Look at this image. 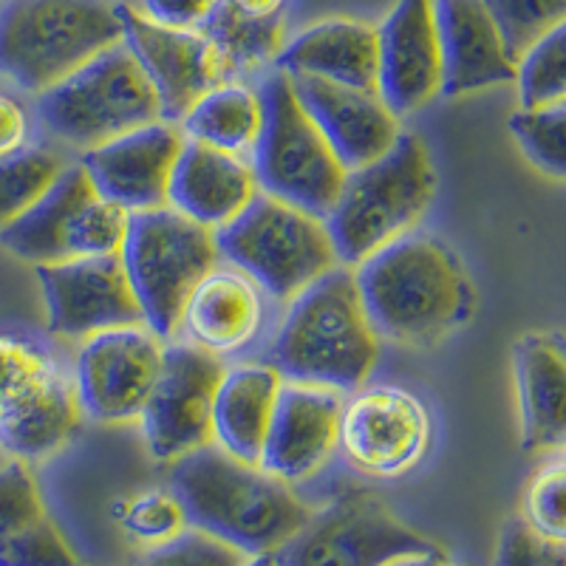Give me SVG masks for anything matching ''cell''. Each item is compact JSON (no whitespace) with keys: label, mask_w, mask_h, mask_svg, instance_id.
Masks as SVG:
<instances>
[{"label":"cell","mask_w":566,"mask_h":566,"mask_svg":"<svg viewBox=\"0 0 566 566\" xmlns=\"http://www.w3.org/2000/svg\"><path fill=\"white\" fill-rule=\"evenodd\" d=\"M380 340L433 346L473 315V290L457 252L437 235L408 232L354 270Z\"/></svg>","instance_id":"6da1fadb"},{"label":"cell","mask_w":566,"mask_h":566,"mask_svg":"<svg viewBox=\"0 0 566 566\" xmlns=\"http://www.w3.org/2000/svg\"><path fill=\"white\" fill-rule=\"evenodd\" d=\"M221 357L190 346H170L139 422L150 457L176 462L212 442V402L224 377Z\"/></svg>","instance_id":"4fadbf2b"},{"label":"cell","mask_w":566,"mask_h":566,"mask_svg":"<svg viewBox=\"0 0 566 566\" xmlns=\"http://www.w3.org/2000/svg\"><path fill=\"white\" fill-rule=\"evenodd\" d=\"M343 397L332 388L283 380L258 468L283 484L315 476L337 451Z\"/></svg>","instance_id":"ffe728a7"},{"label":"cell","mask_w":566,"mask_h":566,"mask_svg":"<svg viewBox=\"0 0 566 566\" xmlns=\"http://www.w3.org/2000/svg\"><path fill=\"white\" fill-rule=\"evenodd\" d=\"M29 134L27 111L18 99L0 94V156L12 154V150L23 148Z\"/></svg>","instance_id":"f35d334b"},{"label":"cell","mask_w":566,"mask_h":566,"mask_svg":"<svg viewBox=\"0 0 566 566\" xmlns=\"http://www.w3.org/2000/svg\"><path fill=\"white\" fill-rule=\"evenodd\" d=\"M250 555L230 547L227 541L205 533V530L185 527L165 544L145 549L136 566H247Z\"/></svg>","instance_id":"e575fe53"},{"label":"cell","mask_w":566,"mask_h":566,"mask_svg":"<svg viewBox=\"0 0 566 566\" xmlns=\"http://www.w3.org/2000/svg\"><path fill=\"white\" fill-rule=\"evenodd\" d=\"M221 0H139V12L159 27L201 29Z\"/></svg>","instance_id":"74e56055"},{"label":"cell","mask_w":566,"mask_h":566,"mask_svg":"<svg viewBox=\"0 0 566 566\" xmlns=\"http://www.w3.org/2000/svg\"><path fill=\"white\" fill-rule=\"evenodd\" d=\"M442 553L371 493H346L312 510L301 530L272 553L275 566H391L411 555Z\"/></svg>","instance_id":"7c38bea8"},{"label":"cell","mask_w":566,"mask_h":566,"mask_svg":"<svg viewBox=\"0 0 566 566\" xmlns=\"http://www.w3.org/2000/svg\"><path fill=\"white\" fill-rule=\"evenodd\" d=\"M564 493H566V470L558 457L547 462L533 476L524 493V513L522 518L538 535L549 541H564L566 544V513H564Z\"/></svg>","instance_id":"d590c367"},{"label":"cell","mask_w":566,"mask_h":566,"mask_svg":"<svg viewBox=\"0 0 566 566\" xmlns=\"http://www.w3.org/2000/svg\"><path fill=\"white\" fill-rule=\"evenodd\" d=\"M179 125L187 142H199L232 156H247L255 148L264 125V103L250 85L216 83L181 116Z\"/></svg>","instance_id":"83f0119b"},{"label":"cell","mask_w":566,"mask_h":566,"mask_svg":"<svg viewBox=\"0 0 566 566\" xmlns=\"http://www.w3.org/2000/svg\"><path fill=\"white\" fill-rule=\"evenodd\" d=\"M297 99L321 128L328 148L346 170H357L399 139V116L371 91L346 88L312 77H290Z\"/></svg>","instance_id":"44dd1931"},{"label":"cell","mask_w":566,"mask_h":566,"mask_svg":"<svg viewBox=\"0 0 566 566\" xmlns=\"http://www.w3.org/2000/svg\"><path fill=\"white\" fill-rule=\"evenodd\" d=\"M38 116L54 139L88 150L142 125L159 123L161 108L128 45L116 43L38 94Z\"/></svg>","instance_id":"ba28073f"},{"label":"cell","mask_w":566,"mask_h":566,"mask_svg":"<svg viewBox=\"0 0 566 566\" xmlns=\"http://www.w3.org/2000/svg\"><path fill=\"white\" fill-rule=\"evenodd\" d=\"M74 380L40 346L0 335V448L18 462L57 453L80 428Z\"/></svg>","instance_id":"8fae6325"},{"label":"cell","mask_w":566,"mask_h":566,"mask_svg":"<svg viewBox=\"0 0 566 566\" xmlns=\"http://www.w3.org/2000/svg\"><path fill=\"white\" fill-rule=\"evenodd\" d=\"M247 566H275V558L272 555H255V558L247 560Z\"/></svg>","instance_id":"b9f144b4"},{"label":"cell","mask_w":566,"mask_h":566,"mask_svg":"<svg viewBox=\"0 0 566 566\" xmlns=\"http://www.w3.org/2000/svg\"><path fill=\"white\" fill-rule=\"evenodd\" d=\"M504 49L518 63L527 49L564 27L566 0H482Z\"/></svg>","instance_id":"f546056e"},{"label":"cell","mask_w":566,"mask_h":566,"mask_svg":"<svg viewBox=\"0 0 566 566\" xmlns=\"http://www.w3.org/2000/svg\"><path fill=\"white\" fill-rule=\"evenodd\" d=\"M448 555L444 553H431V555H411V558H402L391 566H442Z\"/></svg>","instance_id":"60d3db41"},{"label":"cell","mask_w":566,"mask_h":566,"mask_svg":"<svg viewBox=\"0 0 566 566\" xmlns=\"http://www.w3.org/2000/svg\"><path fill=\"white\" fill-rule=\"evenodd\" d=\"M380 357V337L363 306L352 266H335L290 301L272 343L283 380L360 391Z\"/></svg>","instance_id":"3957f363"},{"label":"cell","mask_w":566,"mask_h":566,"mask_svg":"<svg viewBox=\"0 0 566 566\" xmlns=\"http://www.w3.org/2000/svg\"><path fill=\"white\" fill-rule=\"evenodd\" d=\"M433 14L442 49L444 97L513 83L515 63L482 0H433Z\"/></svg>","instance_id":"7402d4cb"},{"label":"cell","mask_w":566,"mask_h":566,"mask_svg":"<svg viewBox=\"0 0 566 566\" xmlns=\"http://www.w3.org/2000/svg\"><path fill=\"white\" fill-rule=\"evenodd\" d=\"M119 258L145 326L165 340L179 332L187 297L212 266H219L221 255L216 230L196 224L174 207H156L130 212Z\"/></svg>","instance_id":"52a82bcc"},{"label":"cell","mask_w":566,"mask_h":566,"mask_svg":"<svg viewBox=\"0 0 566 566\" xmlns=\"http://www.w3.org/2000/svg\"><path fill=\"white\" fill-rule=\"evenodd\" d=\"M123 43L114 0H0V77L43 94Z\"/></svg>","instance_id":"5b68a950"},{"label":"cell","mask_w":566,"mask_h":566,"mask_svg":"<svg viewBox=\"0 0 566 566\" xmlns=\"http://www.w3.org/2000/svg\"><path fill=\"white\" fill-rule=\"evenodd\" d=\"M566 108L564 103L544 108H522L510 116V130L527 159L544 174L564 179L566 170Z\"/></svg>","instance_id":"1f68e13d"},{"label":"cell","mask_w":566,"mask_h":566,"mask_svg":"<svg viewBox=\"0 0 566 566\" xmlns=\"http://www.w3.org/2000/svg\"><path fill=\"white\" fill-rule=\"evenodd\" d=\"M34 270L54 337L88 340L108 328L145 326L119 255L71 258Z\"/></svg>","instance_id":"2e32d148"},{"label":"cell","mask_w":566,"mask_h":566,"mask_svg":"<svg viewBox=\"0 0 566 566\" xmlns=\"http://www.w3.org/2000/svg\"><path fill=\"white\" fill-rule=\"evenodd\" d=\"M281 386L275 366L227 368L212 402V442L239 462L258 464Z\"/></svg>","instance_id":"4316f807"},{"label":"cell","mask_w":566,"mask_h":566,"mask_svg":"<svg viewBox=\"0 0 566 566\" xmlns=\"http://www.w3.org/2000/svg\"><path fill=\"white\" fill-rule=\"evenodd\" d=\"M518 103L522 108H544L566 97V29H555L538 40L515 63Z\"/></svg>","instance_id":"4dcf8cb0"},{"label":"cell","mask_w":566,"mask_h":566,"mask_svg":"<svg viewBox=\"0 0 566 566\" xmlns=\"http://www.w3.org/2000/svg\"><path fill=\"white\" fill-rule=\"evenodd\" d=\"M65 170V159L45 148H18L0 156V230L18 221Z\"/></svg>","instance_id":"f1b7e54d"},{"label":"cell","mask_w":566,"mask_h":566,"mask_svg":"<svg viewBox=\"0 0 566 566\" xmlns=\"http://www.w3.org/2000/svg\"><path fill=\"white\" fill-rule=\"evenodd\" d=\"M130 212L99 193L83 165H65L49 190L18 221L0 230V247L29 264L119 255Z\"/></svg>","instance_id":"30bf717a"},{"label":"cell","mask_w":566,"mask_h":566,"mask_svg":"<svg viewBox=\"0 0 566 566\" xmlns=\"http://www.w3.org/2000/svg\"><path fill=\"white\" fill-rule=\"evenodd\" d=\"M45 504L27 462H9L0 468V553L12 547L20 535L45 518Z\"/></svg>","instance_id":"836d02e7"},{"label":"cell","mask_w":566,"mask_h":566,"mask_svg":"<svg viewBox=\"0 0 566 566\" xmlns=\"http://www.w3.org/2000/svg\"><path fill=\"white\" fill-rule=\"evenodd\" d=\"M165 346L148 326H119L83 340L74 391L83 417L97 422L139 419L159 377Z\"/></svg>","instance_id":"9a60e30c"},{"label":"cell","mask_w":566,"mask_h":566,"mask_svg":"<svg viewBox=\"0 0 566 566\" xmlns=\"http://www.w3.org/2000/svg\"><path fill=\"white\" fill-rule=\"evenodd\" d=\"M524 451L558 453L566 439V352L560 335H527L513 348Z\"/></svg>","instance_id":"484cf974"},{"label":"cell","mask_w":566,"mask_h":566,"mask_svg":"<svg viewBox=\"0 0 566 566\" xmlns=\"http://www.w3.org/2000/svg\"><path fill=\"white\" fill-rule=\"evenodd\" d=\"M119 18L123 43L154 85L161 119L179 125L201 94L219 83V54L201 29L159 27L128 3H119Z\"/></svg>","instance_id":"e0dca14e"},{"label":"cell","mask_w":566,"mask_h":566,"mask_svg":"<svg viewBox=\"0 0 566 566\" xmlns=\"http://www.w3.org/2000/svg\"><path fill=\"white\" fill-rule=\"evenodd\" d=\"M116 518L128 533V538L142 544L145 549L165 544L185 527H190L185 507L170 490H148V493L136 495L130 502L116 504Z\"/></svg>","instance_id":"d6a6232c"},{"label":"cell","mask_w":566,"mask_h":566,"mask_svg":"<svg viewBox=\"0 0 566 566\" xmlns=\"http://www.w3.org/2000/svg\"><path fill=\"white\" fill-rule=\"evenodd\" d=\"M170 493L187 524L227 541L244 555H272L306 524L312 510L292 484L277 482L258 464L239 462L216 442L176 459Z\"/></svg>","instance_id":"7a4b0ae2"},{"label":"cell","mask_w":566,"mask_h":566,"mask_svg":"<svg viewBox=\"0 0 566 566\" xmlns=\"http://www.w3.org/2000/svg\"><path fill=\"white\" fill-rule=\"evenodd\" d=\"M258 193L261 187L244 156L207 148L199 142H185L174 176H170L168 207L196 224L221 230Z\"/></svg>","instance_id":"cb8c5ba5"},{"label":"cell","mask_w":566,"mask_h":566,"mask_svg":"<svg viewBox=\"0 0 566 566\" xmlns=\"http://www.w3.org/2000/svg\"><path fill=\"white\" fill-rule=\"evenodd\" d=\"M337 448L366 476H406L431 448V417L406 388H363L343 402Z\"/></svg>","instance_id":"5bb4252c"},{"label":"cell","mask_w":566,"mask_h":566,"mask_svg":"<svg viewBox=\"0 0 566 566\" xmlns=\"http://www.w3.org/2000/svg\"><path fill=\"white\" fill-rule=\"evenodd\" d=\"M264 292L235 266H212L181 310L190 346L224 357L250 346L264 326Z\"/></svg>","instance_id":"603a6c76"},{"label":"cell","mask_w":566,"mask_h":566,"mask_svg":"<svg viewBox=\"0 0 566 566\" xmlns=\"http://www.w3.org/2000/svg\"><path fill=\"white\" fill-rule=\"evenodd\" d=\"M495 566H566V544L544 538L515 515L499 535Z\"/></svg>","instance_id":"8d00e7d4"},{"label":"cell","mask_w":566,"mask_h":566,"mask_svg":"<svg viewBox=\"0 0 566 566\" xmlns=\"http://www.w3.org/2000/svg\"><path fill=\"white\" fill-rule=\"evenodd\" d=\"M258 94L264 103V125L250 150L258 187L326 219L348 170L301 105L290 74L275 69Z\"/></svg>","instance_id":"9c48e42d"},{"label":"cell","mask_w":566,"mask_h":566,"mask_svg":"<svg viewBox=\"0 0 566 566\" xmlns=\"http://www.w3.org/2000/svg\"><path fill=\"white\" fill-rule=\"evenodd\" d=\"M224 3L250 20H275L286 7V0H224Z\"/></svg>","instance_id":"ab89813d"},{"label":"cell","mask_w":566,"mask_h":566,"mask_svg":"<svg viewBox=\"0 0 566 566\" xmlns=\"http://www.w3.org/2000/svg\"><path fill=\"white\" fill-rule=\"evenodd\" d=\"M216 241L227 264L250 275L275 301H292L340 266L326 221L264 190L216 232Z\"/></svg>","instance_id":"8992f818"},{"label":"cell","mask_w":566,"mask_h":566,"mask_svg":"<svg viewBox=\"0 0 566 566\" xmlns=\"http://www.w3.org/2000/svg\"><path fill=\"white\" fill-rule=\"evenodd\" d=\"M275 65L290 77H312L377 94V27L348 18L323 20L290 40Z\"/></svg>","instance_id":"d4e9b609"},{"label":"cell","mask_w":566,"mask_h":566,"mask_svg":"<svg viewBox=\"0 0 566 566\" xmlns=\"http://www.w3.org/2000/svg\"><path fill=\"white\" fill-rule=\"evenodd\" d=\"M176 123H150L88 148L80 159L99 193L128 212L168 207L170 176L185 148Z\"/></svg>","instance_id":"ac0fdd59"},{"label":"cell","mask_w":566,"mask_h":566,"mask_svg":"<svg viewBox=\"0 0 566 566\" xmlns=\"http://www.w3.org/2000/svg\"><path fill=\"white\" fill-rule=\"evenodd\" d=\"M437 196V168L413 134H399L394 148L357 170H348L326 221L337 261L357 266L402 239L422 221Z\"/></svg>","instance_id":"277c9868"},{"label":"cell","mask_w":566,"mask_h":566,"mask_svg":"<svg viewBox=\"0 0 566 566\" xmlns=\"http://www.w3.org/2000/svg\"><path fill=\"white\" fill-rule=\"evenodd\" d=\"M377 94L394 114H413L442 94L433 0H399L377 27Z\"/></svg>","instance_id":"d6986e66"}]
</instances>
